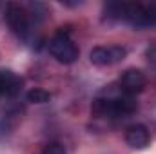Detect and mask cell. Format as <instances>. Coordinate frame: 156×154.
<instances>
[{
    "mask_svg": "<svg viewBox=\"0 0 156 154\" xmlns=\"http://www.w3.org/2000/svg\"><path fill=\"white\" fill-rule=\"evenodd\" d=\"M104 15L107 20L127 22L136 29L156 27V2H109L104 5Z\"/></svg>",
    "mask_w": 156,
    "mask_h": 154,
    "instance_id": "obj_1",
    "label": "cell"
},
{
    "mask_svg": "<svg viewBox=\"0 0 156 154\" xmlns=\"http://www.w3.org/2000/svg\"><path fill=\"white\" fill-rule=\"evenodd\" d=\"M138 109V103L134 96L116 93V94H107V96H98L93 102V114L98 118H127Z\"/></svg>",
    "mask_w": 156,
    "mask_h": 154,
    "instance_id": "obj_2",
    "label": "cell"
},
{
    "mask_svg": "<svg viewBox=\"0 0 156 154\" xmlns=\"http://www.w3.org/2000/svg\"><path fill=\"white\" fill-rule=\"evenodd\" d=\"M49 53L60 62V64H73L78 60V47L69 38L67 33H56L49 42Z\"/></svg>",
    "mask_w": 156,
    "mask_h": 154,
    "instance_id": "obj_3",
    "label": "cell"
},
{
    "mask_svg": "<svg viewBox=\"0 0 156 154\" xmlns=\"http://www.w3.org/2000/svg\"><path fill=\"white\" fill-rule=\"evenodd\" d=\"M5 22H7L9 29L20 38H27V35L31 33V18H29L27 11L18 4H9L7 5Z\"/></svg>",
    "mask_w": 156,
    "mask_h": 154,
    "instance_id": "obj_4",
    "label": "cell"
},
{
    "mask_svg": "<svg viewBox=\"0 0 156 154\" xmlns=\"http://www.w3.org/2000/svg\"><path fill=\"white\" fill-rule=\"evenodd\" d=\"M125 56H127V49L122 45H100V47H94L89 54L91 62L98 67L115 65L118 62H122Z\"/></svg>",
    "mask_w": 156,
    "mask_h": 154,
    "instance_id": "obj_5",
    "label": "cell"
},
{
    "mask_svg": "<svg viewBox=\"0 0 156 154\" xmlns=\"http://www.w3.org/2000/svg\"><path fill=\"white\" fill-rule=\"evenodd\" d=\"M145 83H147V78L140 69H127L120 78V91L125 93V94L134 96L136 93L144 91Z\"/></svg>",
    "mask_w": 156,
    "mask_h": 154,
    "instance_id": "obj_6",
    "label": "cell"
},
{
    "mask_svg": "<svg viewBox=\"0 0 156 154\" xmlns=\"http://www.w3.org/2000/svg\"><path fill=\"white\" fill-rule=\"evenodd\" d=\"M149 131L145 125H131L125 132V142L133 149H145L149 145Z\"/></svg>",
    "mask_w": 156,
    "mask_h": 154,
    "instance_id": "obj_7",
    "label": "cell"
},
{
    "mask_svg": "<svg viewBox=\"0 0 156 154\" xmlns=\"http://www.w3.org/2000/svg\"><path fill=\"white\" fill-rule=\"evenodd\" d=\"M22 80L13 71H0V96H13L20 91Z\"/></svg>",
    "mask_w": 156,
    "mask_h": 154,
    "instance_id": "obj_8",
    "label": "cell"
},
{
    "mask_svg": "<svg viewBox=\"0 0 156 154\" xmlns=\"http://www.w3.org/2000/svg\"><path fill=\"white\" fill-rule=\"evenodd\" d=\"M49 100H51V94L44 89H33L27 93V102H31V103H45Z\"/></svg>",
    "mask_w": 156,
    "mask_h": 154,
    "instance_id": "obj_9",
    "label": "cell"
},
{
    "mask_svg": "<svg viewBox=\"0 0 156 154\" xmlns=\"http://www.w3.org/2000/svg\"><path fill=\"white\" fill-rule=\"evenodd\" d=\"M42 154H67V152H66V149H64L60 143H49V145L44 149Z\"/></svg>",
    "mask_w": 156,
    "mask_h": 154,
    "instance_id": "obj_10",
    "label": "cell"
}]
</instances>
